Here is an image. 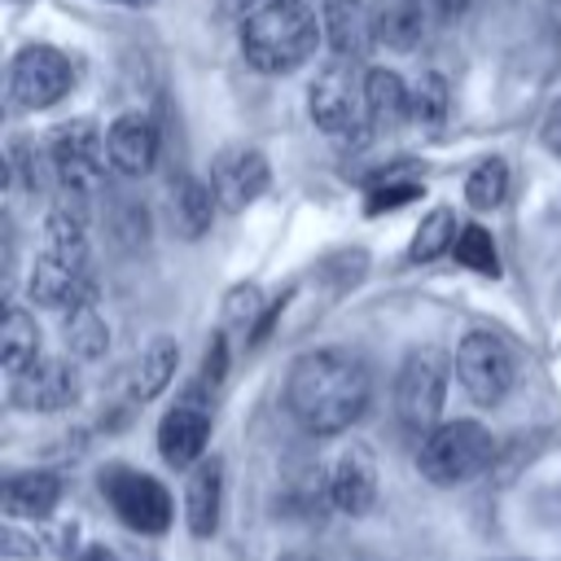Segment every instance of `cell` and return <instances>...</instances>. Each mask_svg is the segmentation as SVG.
I'll return each mask as SVG.
<instances>
[{"instance_id":"cell-1","label":"cell","mask_w":561,"mask_h":561,"mask_svg":"<svg viewBox=\"0 0 561 561\" xmlns=\"http://www.w3.org/2000/svg\"><path fill=\"white\" fill-rule=\"evenodd\" d=\"M368 399H373V377L364 359L342 346H320L289 364L285 408L316 438L351 430L368 412Z\"/></svg>"},{"instance_id":"cell-2","label":"cell","mask_w":561,"mask_h":561,"mask_svg":"<svg viewBox=\"0 0 561 561\" xmlns=\"http://www.w3.org/2000/svg\"><path fill=\"white\" fill-rule=\"evenodd\" d=\"M320 39V18L302 0H267L241 18V57L259 75H289L307 66Z\"/></svg>"},{"instance_id":"cell-3","label":"cell","mask_w":561,"mask_h":561,"mask_svg":"<svg viewBox=\"0 0 561 561\" xmlns=\"http://www.w3.org/2000/svg\"><path fill=\"white\" fill-rule=\"evenodd\" d=\"M491 460H495V438L478 421H443L434 434L421 438L416 451V469L434 486H460L478 478Z\"/></svg>"},{"instance_id":"cell-4","label":"cell","mask_w":561,"mask_h":561,"mask_svg":"<svg viewBox=\"0 0 561 561\" xmlns=\"http://www.w3.org/2000/svg\"><path fill=\"white\" fill-rule=\"evenodd\" d=\"M307 114L337 145H359L373 131L368 105H364V83L351 79L346 61H329L324 70H316V79L307 88Z\"/></svg>"},{"instance_id":"cell-5","label":"cell","mask_w":561,"mask_h":561,"mask_svg":"<svg viewBox=\"0 0 561 561\" xmlns=\"http://www.w3.org/2000/svg\"><path fill=\"white\" fill-rule=\"evenodd\" d=\"M447 377H451V364L434 346L412 351L403 359V368L394 377V412L412 434L425 438V434L438 430V416H443V403H447Z\"/></svg>"},{"instance_id":"cell-6","label":"cell","mask_w":561,"mask_h":561,"mask_svg":"<svg viewBox=\"0 0 561 561\" xmlns=\"http://www.w3.org/2000/svg\"><path fill=\"white\" fill-rule=\"evenodd\" d=\"M456 377L478 408H495V403H504V394L517 381V359L500 333L469 329L456 342Z\"/></svg>"},{"instance_id":"cell-7","label":"cell","mask_w":561,"mask_h":561,"mask_svg":"<svg viewBox=\"0 0 561 561\" xmlns=\"http://www.w3.org/2000/svg\"><path fill=\"white\" fill-rule=\"evenodd\" d=\"M75 88V66L53 44H26L9 61L4 96L13 110H48Z\"/></svg>"},{"instance_id":"cell-8","label":"cell","mask_w":561,"mask_h":561,"mask_svg":"<svg viewBox=\"0 0 561 561\" xmlns=\"http://www.w3.org/2000/svg\"><path fill=\"white\" fill-rule=\"evenodd\" d=\"M48 162L61 193L88 197L105 171V131L96 118H66L48 131Z\"/></svg>"},{"instance_id":"cell-9","label":"cell","mask_w":561,"mask_h":561,"mask_svg":"<svg viewBox=\"0 0 561 561\" xmlns=\"http://www.w3.org/2000/svg\"><path fill=\"white\" fill-rule=\"evenodd\" d=\"M101 491H105L110 508L118 513V522L131 526L136 535H162L171 526V513H175L171 491L149 473L127 469V465H110L101 473Z\"/></svg>"},{"instance_id":"cell-10","label":"cell","mask_w":561,"mask_h":561,"mask_svg":"<svg viewBox=\"0 0 561 561\" xmlns=\"http://www.w3.org/2000/svg\"><path fill=\"white\" fill-rule=\"evenodd\" d=\"M272 184V167L254 145H224L210 158V193L219 210H245Z\"/></svg>"},{"instance_id":"cell-11","label":"cell","mask_w":561,"mask_h":561,"mask_svg":"<svg viewBox=\"0 0 561 561\" xmlns=\"http://www.w3.org/2000/svg\"><path fill=\"white\" fill-rule=\"evenodd\" d=\"M79 399V373L70 359L44 355L26 373L9 377V403L22 412H61Z\"/></svg>"},{"instance_id":"cell-12","label":"cell","mask_w":561,"mask_h":561,"mask_svg":"<svg viewBox=\"0 0 561 561\" xmlns=\"http://www.w3.org/2000/svg\"><path fill=\"white\" fill-rule=\"evenodd\" d=\"M26 294H31L35 307H53V311L66 316L75 307L96 302V280L83 267H70V263H57L48 254H35V263L26 272Z\"/></svg>"},{"instance_id":"cell-13","label":"cell","mask_w":561,"mask_h":561,"mask_svg":"<svg viewBox=\"0 0 561 561\" xmlns=\"http://www.w3.org/2000/svg\"><path fill=\"white\" fill-rule=\"evenodd\" d=\"M153 158H158V127H153V118L118 114L105 127V162H110L114 175H127V180L149 175Z\"/></svg>"},{"instance_id":"cell-14","label":"cell","mask_w":561,"mask_h":561,"mask_svg":"<svg viewBox=\"0 0 561 561\" xmlns=\"http://www.w3.org/2000/svg\"><path fill=\"white\" fill-rule=\"evenodd\" d=\"M329 500H333L337 513H351V517L373 508V500H377V456L364 443L342 447V456L333 460Z\"/></svg>"},{"instance_id":"cell-15","label":"cell","mask_w":561,"mask_h":561,"mask_svg":"<svg viewBox=\"0 0 561 561\" xmlns=\"http://www.w3.org/2000/svg\"><path fill=\"white\" fill-rule=\"evenodd\" d=\"M320 31L333 61H355L377 44L373 9L364 0H320Z\"/></svg>"},{"instance_id":"cell-16","label":"cell","mask_w":561,"mask_h":561,"mask_svg":"<svg viewBox=\"0 0 561 561\" xmlns=\"http://www.w3.org/2000/svg\"><path fill=\"white\" fill-rule=\"evenodd\" d=\"M206 443H210V412H206L202 403H193V399L175 403V408L158 421V451H162V460L175 465V469L197 465V456L206 451Z\"/></svg>"},{"instance_id":"cell-17","label":"cell","mask_w":561,"mask_h":561,"mask_svg":"<svg viewBox=\"0 0 561 561\" xmlns=\"http://www.w3.org/2000/svg\"><path fill=\"white\" fill-rule=\"evenodd\" d=\"M219 504H224V460L210 456L188 473L184 486V517L193 539H210L219 530Z\"/></svg>"},{"instance_id":"cell-18","label":"cell","mask_w":561,"mask_h":561,"mask_svg":"<svg viewBox=\"0 0 561 561\" xmlns=\"http://www.w3.org/2000/svg\"><path fill=\"white\" fill-rule=\"evenodd\" d=\"M364 105H368V123L373 131H390L403 118H412V88L399 79V70L386 66H368L364 70Z\"/></svg>"},{"instance_id":"cell-19","label":"cell","mask_w":561,"mask_h":561,"mask_svg":"<svg viewBox=\"0 0 561 561\" xmlns=\"http://www.w3.org/2000/svg\"><path fill=\"white\" fill-rule=\"evenodd\" d=\"M35 359H44L39 355V324H35V316L26 307H18V302H4V320H0V364H4V373L18 377Z\"/></svg>"},{"instance_id":"cell-20","label":"cell","mask_w":561,"mask_h":561,"mask_svg":"<svg viewBox=\"0 0 561 561\" xmlns=\"http://www.w3.org/2000/svg\"><path fill=\"white\" fill-rule=\"evenodd\" d=\"M4 513L9 517H48L61 500V478L57 473H44V469H31V473H13L4 482Z\"/></svg>"},{"instance_id":"cell-21","label":"cell","mask_w":561,"mask_h":561,"mask_svg":"<svg viewBox=\"0 0 561 561\" xmlns=\"http://www.w3.org/2000/svg\"><path fill=\"white\" fill-rule=\"evenodd\" d=\"M373 31H377V44H386L394 53H412L421 44V35H425V9H421V0H377Z\"/></svg>"},{"instance_id":"cell-22","label":"cell","mask_w":561,"mask_h":561,"mask_svg":"<svg viewBox=\"0 0 561 561\" xmlns=\"http://www.w3.org/2000/svg\"><path fill=\"white\" fill-rule=\"evenodd\" d=\"M175 368H180V342H175V337H153V342L140 351L136 368H131V399H136V403L158 399V394L171 386Z\"/></svg>"},{"instance_id":"cell-23","label":"cell","mask_w":561,"mask_h":561,"mask_svg":"<svg viewBox=\"0 0 561 561\" xmlns=\"http://www.w3.org/2000/svg\"><path fill=\"white\" fill-rule=\"evenodd\" d=\"M61 337H66V351H70L75 359H96V355H105L110 329H105V320L96 316V302L66 311V316H61Z\"/></svg>"},{"instance_id":"cell-24","label":"cell","mask_w":561,"mask_h":561,"mask_svg":"<svg viewBox=\"0 0 561 561\" xmlns=\"http://www.w3.org/2000/svg\"><path fill=\"white\" fill-rule=\"evenodd\" d=\"M456 237H460L456 215H451L447 206H434V210L421 219V228L412 232V250H408V259H412V263H434V259H443V254L456 250Z\"/></svg>"},{"instance_id":"cell-25","label":"cell","mask_w":561,"mask_h":561,"mask_svg":"<svg viewBox=\"0 0 561 561\" xmlns=\"http://www.w3.org/2000/svg\"><path fill=\"white\" fill-rule=\"evenodd\" d=\"M421 197V180L412 167H386L368 180V193H364V206L368 215H381V210H394L403 202H416Z\"/></svg>"},{"instance_id":"cell-26","label":"cell","mask_w":561,"mask_h":561,"mask_svg":"<svg viewBox=\"0 0 561 561\" xmlns=\"http://www.w3.org/2000/svg\"><path fill=\"white\" fill-rule=\"evenodd\" d=\"M215 193H210V180H197L188 175L180 188H175V228L184 237H202L210 228V215H215Z\"/></svg>"},{"instance_id":"cell-27","label":"cell","mask_w":561,"mask_h":561,"mask_svg":"<svg viewBox=\"0 0 561 561\" xmlns=\"http://www.w3.org/2000/svg\"><path fill=\"white\" fill-rule=\"evenodd\" d=\"M508 197V162L504 158H482L465 175V202L478 210H495Z\"/></svg>"},{"instance_id":"cell-28","label":"cell","mask_w":561,"mask_h":561,"mask_svg":"<svg viewBox=\"0 0 561 561\" xmlns=\"http://www.w3.org/2000/svg\"><path fill=\"white\" fill-rule=\"evenodd\" d=\"M451 114V96H447V83L443 75L434 70H421V79L412 83V123H421L425 131H438Z\"/></svg>"},{"instance_id":"cell-29","label":"cell","mask_w":561,"mask_h":561,"mask_svg":"<svg viewBox=\"0 0 561 561\" xmlns=\"http://www.w3.org/2000/svg\"><path fill=\"white\" fill-rule=\"evenodd\" d=\"M456 263L478 272V276H500V254H495V241L482 224H465L460 237H456Z\"/></svg>"},{"instance_id":"cell-30","label":"cell","mask_w":561,"mask_h":561,"mask_svg":"<svg viewBox=\"0 0 561 561\" xmlns=\"http://www.w3.org/2000/svg\"><path fill=\"white\" fill-rule=\"evenodd\" d=\"M263 316H267V311H263L259 285H237V289H228V298H224V320H228V324H237V329H259Z\"/></svg>"},{"instance_id":"cell-31","label":"cell","mask_w":561,"mask_h":561,"mask_svg":"<svg viewBox=\"0 0 561 561\" xmlns=\"http://www.w3.org/2000/svg\"><path fill=\"white\" fill-rule=\"evenodd\" d=\"M224 368H228V342H224V333H215L210 337V346H206V359H202V390H215L219 381H224Z\"/></svg>"},{"instance_id":"cell-32","label":"cell","mask_w":561,"mask_h":561,"mask_svg":"<svg viewBox=\"0 0 561 561\" xmlns=\"http://www.w3.org/2000/svg\"><path fill=\"white\" fill-rule=\"evenodd\" d=\"M539 140H543V149H548L552 158H561V96L548 105V114H543V123H539Z\"/></svg>"},{"instance_id":"cell-33","label":"cell","mask_w":561,"mask_h":561,"mask_svg":"<svg viewBox=\"0 0 561 561\" xmlns=\"http://www.w3.org/2000/svg\"><path fill=\"white\" fill-rule=\"evenodd\" d=\"M469 9V0H434V13L443 18V22H451V18H460Z\"/></svg>"},{"instance_id":"cell-34","label":"cell","mask_w":561,"mask_h":561,"mask_svg":"<svg viewBox=\"0 0 561 561\" xmlns=\"http://www.w3.org/2000/svg\"><path fill=\"white\" fill-rule=\"evenodd\" d=\"M88 561H118L114 552H105V548H88Z\"/></svg>"},{"instance_id":"cell-35","label":"cell","mask_w":561,"mask_h":561,"mask_svg":"<svg viewBox=\"0 0 561 561\" xmlns=\"http://www.w3.org/2000/svg\"><path fill=\"white\" fill-rule=\"evenodd\" d=\"M280 561H320V557H316V552H285Z\"/></svg>"},{"instance_id":"cell-36","label":"cell","mask_w":561,"mask_h":561,"mask_svg":"<svg viewBox=\"0 0 561 561\" xmlns=\"http://www.w3.org/2000/svg\"><path fill=\"white\" fill-rule=\"evenodd\" d=\"M136 561H153V557H149V552H136Z\"/></svg>"},{"instance_id":"cell-37","label":"cell","mask_w":561,"mask_h":561,"mask_svg":"<svg viewBox=\"0 0 561 561\" xmlns=\"http://www.w3.org/2000/svg\"><path fill=\"white\" fill-rule=\"evenodd\" d=\"M123 4H153V0H123Z\"/></svg>"},{"instance_id":"cell-38","label":"cell","mask_w":561,"mask_h":561,"mask_svg":"<svg viewBox=\"0 0 561 561\" xmlns=\"http://www.w3.org/2000/svg\"><path fill=\"white\" fill-rule=\"evenodd\" d=\"M254 4H267V0H250V9H254Z\"/></svg>"}]
</instances>
